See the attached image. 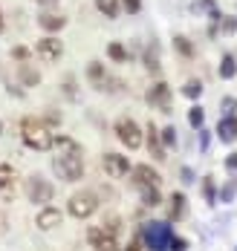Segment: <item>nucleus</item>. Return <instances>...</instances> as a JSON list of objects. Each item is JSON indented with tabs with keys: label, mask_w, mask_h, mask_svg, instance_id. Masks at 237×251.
I'll return each instance as SVG.
<instances>
[{
	"label": "nucleus",
	"mask_w": 237,
	"mask_h": 251,
	"mask_svg": "<svg viewBox=\"0 0 237 251\" xmlns=\"http://www.w3.org/2000/svg\"><path fill=\"white\" fill-rule=\"evenodd\" d=\"M6 231V220H3V214H0V234Z\"/></svg>",
	"instance_id": "obj_42"
},
{
	"label": "nucleus",
	"mask_w": 237,
	"mask_h": 251,
	"mask_svg": "<svg viewBox=\"0 0 237 251\" xmlns=\"http://www.w3.org/2000/svg\"><path fill=\"white\" fill-rule=\"evenodd\" d=\"M237 73V64L232 55H223V64H220V78H235Z\"/></svg>",
	"instance_id": "obj_23"
},
{
	"label": "nucleus",
	"mask_w": 237,
	"mask_h": 251,
	"mask_svg": "<svg viewBox=\"0 0 237 251\" xmlns=\"http://www.w3.org/2000/svg\"><path fill=\"white\" fill-rule=\"evenodd\" d=\"M226 168H229V171H237V153H232V156L226 159Z\"/></svg>",
	"instance_id": "obj_38"
},
{
	"label": "nucleus",
	"mask_w": 237,
	"mask_h": 251,
	"mask_svg": "<svg viewBox=\"0 0 237 251\" xmlns=\"http://www.w3.org/2000/svg\"><path fill=\"white\" fill-rule=\"evenodd\" d=\"M53 148H55V159H53L55 174L64 182H79L84 176V153H81L79 142L70 139V136H58L53 142Z\"/></svg>",
	"instance_id": "obj_1"
},
{
	"label": "nucleus",
	"mask_w": 237,
	"mask_h": 251,
	"mask_svg": "<svg viewBox=\"0 0 237 251\" xmlns=\"http://www.w3.org/2000/svg\"><path fill=\"white\" fill-rule=\"evenodd\" d=\"M235 29H237L235 18H226V21H223V32H235Z\"/></svg>",
	"instance_id": "obj_36"
},
{
	"label": "nucleus",
	"mask_w": 237,
	"mask_h": 251,
	"mask_svg": "<svg viewBox=\"0 0 237 251\" xmlns=\"http://www.w3.org/2000/svg\"><path fill=\"white\" fill-rule=\"evenodd\" d=\"M145 99H148V104H151L154 110H162V113H171V87H168L165 81H157L154 87H148Z\"/></svg>",
	"instance_id": "obj_8"
},
{
	"label": "nucleus",
	"mask_w": 237,
	"mask_h": 251,
	"mask_svg": "<svg viewBox=\"0 0 237 251\" xmlns=\"http://www.w3.org/2000/svg\"><path fill=\"white\" fill-rule=\"evenodd\" d=\"M119 6H122V0H96V9L105 18H116L119 15Z\"/></svg>",
	"instance_id": "obj_20"
},
{
	"label": "nucleus",
	"mask_w": 237,
	"mask_h": 251,
	"mask_svg": "<svg viewBox=\"0 0 237 251\" xmlns=\"http://www.w3.org/2000/svg\"><path fill=\"white\" fill-rule=\"evenodd\" d=\"M21 81H24V87H35L41 75H38V70H32L29 64H21Z\"/></svg>",
	"instance_id": "obj_22"
},
{
	"label": "nucleus",
	"mask_w": 237,
	"mask_h": 251,
	"mask_svg": "<svg viewBox=\"0 0 237 251\" xmlns=\"http://www.w3.org/2000/svg\"><path fill=\"white\" fill-rule=\"evenodd\" d=\"M145 67H148L151 73H159V47L157 44H151L148 52H145Z\"/></svg>",
	"instance_id": "obj_21"
},
{
	"label": "nucleus",
	"mask_w": 237,
	"mask_h": 251,
	"mask_svg": "<svg viewBox=\"0 0 237 251\" xmlns=\"http://www.w3.org/2000/svg\"><path fill=\"white\" fill-rule=\"evenodd\" d=\"M116 136H119V142H122L125 148H131V151H136V148L142 145V130H139V125H136L133 119H119V122H116Z\"/></svg>",
	"instance_id": "obj_6"
},
{
	"label": "nucleus",
	"mask_w": 237,
	"mask_h": 251,
	"mask_svg": "<svg viewBox=\"0 0 237 251\" xmlns=\"http://www.w3.org/2000/svg\"><path fill=\"white\" fill-rule=\"evenodd\" d=\"M162 145H168V148L177 145V130H174V127H165V130H162Z\"/></svg>",
	"instance_id": "obj_29"
},
{
	"label": "nucleus",
	"mask_w": 237,
	"mask_h": 251,
	"mask_svg": "<svg viewBox=\"0 0 237 251\" xmlns=\"http://www.w3.org/2000/svg\"><path fill=\"white\" fill-rule=\"evenodd\" d=\"M217 136H220L223 142H235L237 139V119L235 116H226V119L217 125Z\"/></svg>",
	"instance_id": "obj_17"
},
{
	"label": "nucleus",
	"mask_w": 237,
	"mask_h": 251,
	"mask_svg": "<svg viewBox=\"0 0 237 251\" xmlns=\"http://www.w3.org/2000/svg\"><path fill=\"white\" fill-rule=\"evenodd\" d=\"M232 197H235V185H226V188L220 191V200H223V202H232Z\"/></svg>",
	"instance_id": "obj_35"
},
{
	"label": "nucleus",
	"mask_w": 237,
	"mask_h": 251,
	"mask_svg": "<svg viewBox=\"0 0 237 251\" xmlns=\"http://www.w3.org/2000/svg\"><path fill=\"white\" fill-rule=\"evenodd\" d=\"M12 55H15V58H18V61H26V58H29V52L24 50V47H18V50L12 52Z\"/></svg>",
	"instance_id": "obj_37"
},
{
	"label": "nucleus",
	"mask_w": 237,
	"mask_h": 251,
	"mask_svg": "<svg viewBox=\"0 0 237 251\" xmlns=\"http://www.w3.org/2000/svg\"><path fill=\"white\" fill-rule=\"evenodd\" d=\"M38 24H41V29H47V32H58V29L67 26V18L64 15H55V12H44L38 18Z\"/></svg>",
	"instance_id": "obj_16"
},
{
	"label": "nucleus",
	"mask_w": 237,
	"mask_h": 251,
	"mask_svg": "<svg viewBox=\"0 0 237 251\" xmlns=\"http://www.w3.org/2000/svg\"><path fill=\"white\" fill-rule=\"evenodd\" d=\"M203 119H206L203 107H191V110H188V122H191V127H203Z\"/></svg>",
	"instance_id": "obj_26"
},
{
	"label": "nucleus",
	"mask_w": 237,
	"mask_h": 251,
	"mask_svg": "<svg viewBox=\"0 0 237 251\" xmlns=\"http://www.w3.org/2000/svg\"><path fill=\"white\" fill-rule=\"evenodd\" d=\"M133 182H136L139 188H145V185H159L162 179H159V174L151 165H136V168H133Z\"/></svg>",
	"instance_id": "obj_12"
},
{
	"label": "nucleus",
	"mask_w": 237,
	"mask_h": 251,
	"mask_svg": "<svg viewBox=\"0 0 237 251\" xmlns=\"http://www.w3.org/2000/svg\"><path fill=\"white\" fill-rule=\"evenodd\" d=\"M107 55H110L113 61H119V64L128 58V52H125V47H122V44H110V47H107Z\"/></svg>",
	"instance_id": "obj_27"
},
{
	"label": "nucleus",
	"mask_w": 237,
	"mask_h": 251,
	"mask_svg": "<svg viewBox=\"0 0 237 251\" xmlns=\"http://www.w3.org/2000/svg\"><path fill=\"white\" fill-rule=\"evenodd\" d=\"M0 26H3V21H0Z\"/></svg>",
	"instance_id": "obj_43"
},
{
	"label": "nucleus",
	"mask_w": 237,
	"mask_h": 251,
	"mask_svg": "<svg viewBox=\"0 0 237 251\" xmlns=\"http://www.w3.org/2000/svg\"><path fill=\"white\" fill-rule=\"evenodd\" d=\"M61 220H64V214H61L58 208H44V211L38 214V228H41V231H53V228L61 226Z\"/></svg>",
	"instance_id": "obj_13"
},
{
	"label": "nucleus",
	"mask_w": 237,
	"mask_h": 251,
	"mask_svg": "<svg viewBox=\"0 0 237 251\" xmlns=\"http://www.w3.org/2000/svg\"><path fill=\"white\" fill-rule=\"evenodd\" d=\"M142 237H145V243H148L151 251H168V243H171L174 231H171L168 223H145Z\"/></svg>",
	"instance_id": "obj_3"
},
{
	"label": "nucleus",
	"mask_w": 237,
	"mask_h": 251,
	"mask_svg": "<svg viewBox=\"0 0 237 251\" xmlns=\"http://www.w3.org/2000/svg\"><path fill=\"white\" fill-rule=\"evenodd\" d=\"M0 194L6 200L15 197V168L12 165H0Z\"/></svg>",
	"instance_id": "obj_14"
},
{
	"label": "nucleus",
	"mask_w": 237,
	"mask_h": 251,
	"mask_svg": "<svg viewBox=\"0 0 237 251\" xmlns=\"http://www.w3.org/2000/svg\"><path fill=\"white\" fill-rule=\"evenodd\" d=\"M220 107H223V113H226V116H235V110H237V101L232 99V96H229V99H223V104H220Z\"/></svg>",
	"instance_id": "obj_30"
},
{
	"label": "nucleus",
	"mask_w": 237,
	"mask_h": 251,
	"mask_svg": "<svg viewBox=\"0 0 237 251\" xmlns=\"http://www.w3.org/2000/svg\"><path fill=\"white\" fill-rule=\"evenodd\" d=\"M148 151H151V156L154 159H165V145H162V139H159V130L154 125H148Z\"/></svg>",
	"instance_id": "obj_15"
},
{
	"label": "nucleus",
	"mask_w": 237,
	"mask_h": 251,
	"mask_svg": "<svg viewBox=\"0 0 237 251\" xmlns=\"http://www.w3.org/2000/svg\"><path fill=\"white\" fill-rule=\"evenodd\" d=\"M119 226H122V223H119V217H107V223L102 228H105V231H110V234H119Z\"/></svg>",
	"instance_id": "obj_31"
},
{
	"label": "nucleus",
	"mask_w": 237,
	"mask_h": 251,
	"mask_svg": "<svg viewBox=\"0 0 237 251\" xmlns=\"http://www.w3.org/2000/svg\"><path fill=\"white\" fill-rule=\"evenodd\" d=\"M102 168H105V174L110 176V179H122V176H128V171H131V162H128V156H119V153H105Z\"/></svg>",
	"instance_id": "obj_10"
},
{
	"label": "nucleus",
	"mask_w": 237,
	"mask_h": 251,
	"mask_svg": "<svg viewBox=\"0 0 237 251\" xmlns=\"http://www.w3.org/2000/svg\"><path fill=\"white\" fill-rule=\"evenodd\" d=\"M55 194V188L44 179V176H29L26 179V197L29 202H38V205H44V202H50Z\"/></svg>",
	"instance_id": "obj_7"
},
{
	"label": "nucleus",
	"mask_w": 237,
	"mask_h": 251,
	"mask_svg": "<svg viewBox=\"0 0 237 251\" xmlns=\"http://www.w3.org/2000/svg\"><path fill=\"white\" fill-rule=\"evenodd\" d=\"M142 202H145L148 208H157L159 202H162V197H159V185H145V188H142Z\"/></svg>",
	"instance_id": "obj_18"
},
{
	"label": "nucleus",
	"mask_w": 237,
	"mask_h": 251,
	"mask_svg": "<svg viewBox=\"0 0 237 251\" xmlns=\"http://www.w3.org/2000/svg\"><path fill=\"white\" fill-rule=\"evenodd\" d=\"M183 96H188V99H200V96H203V84H200L197 78H191V81L183 87Z\"/></svg>",
	"instance_id": "obj_24"
},
{
	"label": "nucleus",
	"mask_w": 237,
	"mask_h": 251,
	"mask_svg": "<svg viewBox=\"0 0 237 251\" xmlns=\"http://www.w3.org/2000/svg\"><path fill=\"white\" fill-rule=\"evenodd\" d=\"M35 52H38V58H41L44 64H55V61L64 55V44H61L55 35H47V38H41V41H38Z\"/></svg>",
	"instance_id": "obj_9"
},
{
	"label": "nucleus",
	"mask_w": 237,
	"mask_h": 251,
	"mask_svg": "<svg viewBox=\"0 0 237 251\" xmlns=\"http://www.w3.org/2000/svg\"><path fill=\"white\" fill-rule=\"evenodd\" d=\"M174 47H177V52L185 55V58H191V55H194V47L188 44V38H183V35H177V38H174Z\"/></svg>",
	"instance_id": "obj_25"
},
{
	"label": "nucleus",
	"mask_w": 237,
	"mask_h": 251,
	"mask_svg": "<svg viewBox=\"0 0 237 251\" xmlns=\"http://www.w3.org/2000/svg\"><path fill=\"white\" fill-rule=\"evenodd\" d=\"M96 208H99V200H96L93 191H79V194H73L70 202H67V211H70L76 220H87V217H93Z\"/></svg>",
	"instance_id": "obj_4"
},
{
	"label": "nucleus",
	"mask_w": 237,
	"mask_h": 251,
	"mask_svg": "<svg viewBox=\"0 0 237 251\" xmlns=\"http://www.w3.org/2000/svg\"><path fill=\"white\" fill-rule=\"evenodd\" d=\"M188 249V243L180 240V237H171V243H168V251H185Z\"/></svg>",
	"instance_id": "obj_32"
},
{
	"label": "nucleus",
	"mask_w": 237,
	"mask_h": 251,
	"mask_svg": "<svg viewBox=\"0 0 237 251\" xmlns=\"http://www.w3.org/2000/svg\"><path fill=\"white\" fill-rule=\"evenodd\" d=\"M21 139H24V145L32 148V151H50L53 142H55L50 125L41 122V119H24L21 122Z\"/></svg>",
	"instance_id": "obj_2"
},
{
	"label": "nucleus",
	"mask_w": 237,
	"mask_h": 251,
	"mask_svg": "<svg viewBox=\"0 0 237 251\" xmlns=\"http://www.w3.org/2000/svg\"><path fill=\"white\" fill-rule=\"evenodd\" d=\"M64 93H67V99L76 101V78H67L64 81Z\"/></svg>",
	"instance_id": "obj_33"
},
{
	"label": "nucleus",
	"mask_w": 237,
	"mask_h": 251,
	"mask_svg": "<svg viewBox=\"0 0 237 251\" xmlns=\"http://www.w3.org/2000/svg\"><path fill=\"white\" fill-rule=\"evenodd\" d=\"M183 182H194V174H191L188 168H183Z\"/></svg>",
	"instance_id": "obj_39"
},
{
	"label": "nucleus",
	"mask_w": 237,
	"mask_h": 251,
	"mask_svg": "<svg viewBox=\"0 0 237 251\" xmlns=\"http://www.w3.org/2000/svg\"><path fill=\"white\" fill-rule=\"evenodd\" d=\"M185 214V197L183 194H174L171 197V208H168V220H180Z\"/></svg>",
	"instance_id": "obj_19"
},
{
	"label": "nucleus",
	"mask_w": 237,
	"mask_h": 251,
	"mask_svg": "<svg viewBox=\"0 0 237 251\" xmlns=\"http://www.w3.org/2000/svg\"><path fill=\"white\" fill-rule=\"evenodd\" d=\"M87 78H90V84H93L96 90H102V93L119 90V84H122V81H116V78L107 75V70H105L102 61H90V67H87Z\"/></svg>",
	"instance_id": "obj_5"
},
{
	"label": "nucleus",
	"mask_w": 237,
	"mask_h": 251,
	"mask_svg": "<svg viewBox=\"0 0 237 251\" xmlns=\"http://www.w3.org/2000/svg\"><path fill=\"white\" fill-rule=\"evenodd\" d=\"M87 240L96 251H119V243H116V234H110L105 228H90L87 231Z\"/></svg>",
	"instance_id": "obj_11"
},
{
	"label": "nucleus",
	"mask_w": 237,
	"mask_h": 251,
	"mask_svg": "<svg viewBox=\"0 0 237 251\" xmlns=\"http://www.w3.org/2000/svg\"><path fill=\"white\" fill-rule=\"evenodd\" d=\"M41 6H53V3H58V0H38Z\"/></svg>",
	"instance_id": "obj_41"
},
{
	"label": "nucleus",
	"mask_w": 237,
	"mask_h": 251,
	"mask_svg": "<svg viewBox=\"0 0 237 251\" xmlns=\"http://www.w3.org/2000/svg\"><path fill=\"white\" fill-rule=\"evenodd\" d=\"M125 251H142V243H139V240H133V243H131Z\"/></svg>",
	"instance_id": "obj_40"
},
{
	"label": "nucleus",
	"mask_w": 237,
	"mask_h": 251,
	"mask_svg": "<svg viewBox=\"0 0 237 251\" xmlns=\"http://www.w3.org/2000/svg\"><path fill=\"white\" fill-rule=\"evenodd\" d=\"M203 197H206V202L217 200V197H214V182H211V176H206V182H203Z\"/></svg>",
	"instance_id": "obj_28"
},
{
	"label": "nucleus",
	"mask_w": 237,
	"mask_h": 251,
	"mask_svg": "<svg viewBox=\"0 0 237 251\" xmlns=\"http://www.w3.org/2000/svg\"><path fill=\"white\" fill-rule=\"evenodd\" d=\"M125 9H128V15H136L142 9V0H125Z\"/></svg>",
	"instance_id": "obj_34"
}]
</instances>
